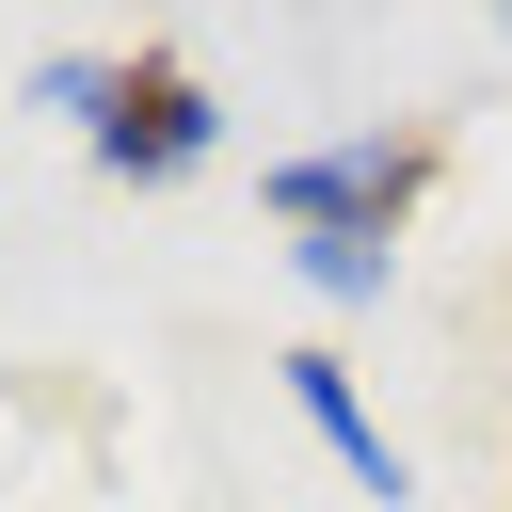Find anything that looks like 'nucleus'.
<instances>
[{
	"label": "nucleus",
	"mask_w": 512,
	"mask_h": 512,
	"mask_svg": "<svg viewBox=\"0 0 512 512\" xmlns=\"http://www.w3.org/2000/svg\"><path fill=\"white\" fill-rule=\"evenodd\" d=\"M48 112H80L96 176H128V192H160V176H192V160L224 144V112H208V80H192L176 48H128V64H48Z\"/></svg>",
	"instance_id": "obj_2"
},
{
	"label": "nucleus",
	"mask_w": 512,
	"mask_h": 512,
	"mask_svg": "<svg viewBox=\"0 0 512 512\" xmlns=\"http://www.w3.org/2000/svg\"><path fill=\"white\" fill-rule=\"evenodd\" d=\"M288 272H304L320 304H384V288H400V256H368V240H288Z\"/></svg>",
	"instance_id": "obj_4"
},
{
	"label": "nucleus",
	"mask_w": 512,
	"mask_h": 512,
	"mask_svg": "<svg viewBox=\"0 0 512 512\" xmlns=\"http://www.w3.org/2000/svg\"><path fill=\"white\" fill-rule=\"evenodd\" d=\"M432 176H448V128H352V144H288V160L256 176V208H272L288 240H368V256H400V224H416Z\"/></svg>",
	"instance_id": "obj_1"
},
{
	"label": "nucleus",
	"mask_w": 512,
	"mask_h": 512,
	"mask_svg": "<svg viewBox=\"0 0 512 512\" xmlns=\"http://www.w3.org/2000/svg\"><path fill=\"white\" fill-rule=\"evenodd\" d=\"M272 384H288V416H304V432L352 464V496H416V448H400V432L352 400V368H336V352H272Z\"/></svg>",
	"instance_id": "obj_3"
}]
</instances>
